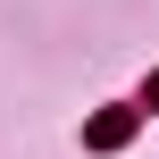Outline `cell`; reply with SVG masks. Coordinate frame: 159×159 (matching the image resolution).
Segmentation results:
<instances>
[{"label":"cell","instance_id":"obj_1","mask_svg":"<svg viewBox=\"0 0 159 159\" xmlns=\"http://www.w3.org/2000/svg\"><path fill=\"white\" fill-rule=\"evenodd\" d=\"M134 134V109H109V117H92V151H117Z\"/></svg>","mask_w":159,"mask_h":159},{"label":"cell","instance_id":"obj_2","mask_svg":"<svg viewBox=\"0 0 159 159\" xmlns=\"http://www.w3.org/2000/svg\"><path fill=\"white\" fill-rule=\"evenodd\" d=\"M151 109H159V75H151Z\"/></svg>","mask_w":159,"mask_h":159}]
</instances>
